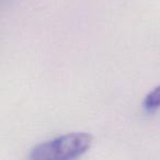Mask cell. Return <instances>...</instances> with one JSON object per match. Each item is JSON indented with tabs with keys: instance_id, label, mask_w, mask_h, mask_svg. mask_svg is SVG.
Returning <instances> with one entry per match:
<instances>
[{
	"instance_id": "obj_1",
	"label": "cell",
	"mask_w": 160,
	"mask_h": 160,
	"mask_svg": "<svg viewBox=\"0 0 160 160\" xmlns=\"http://www.w3.org/2000/svg\"><path fill=\"white\" fill-rule=\"evenodd\" d=\"M93 137L88 133H68L35 146L29 160H78L90 149Z\"/></svg>"
},
{
	"instance_id": "obj_2",
	"label": "cell",
	"mask_w": 160,
	"mask_h": 160,
	"mask_svg": "<svg viewBox=\"0 0 160 160\" xmlns=\"http://www.w3.org/2000/svg\"><path fill=\"white\" fill-rule=\"evenodd\" d=\"M144 110L147 113H155L160 109V85L155 87L144 99Z\"/></svg>"
}]
</instances>
